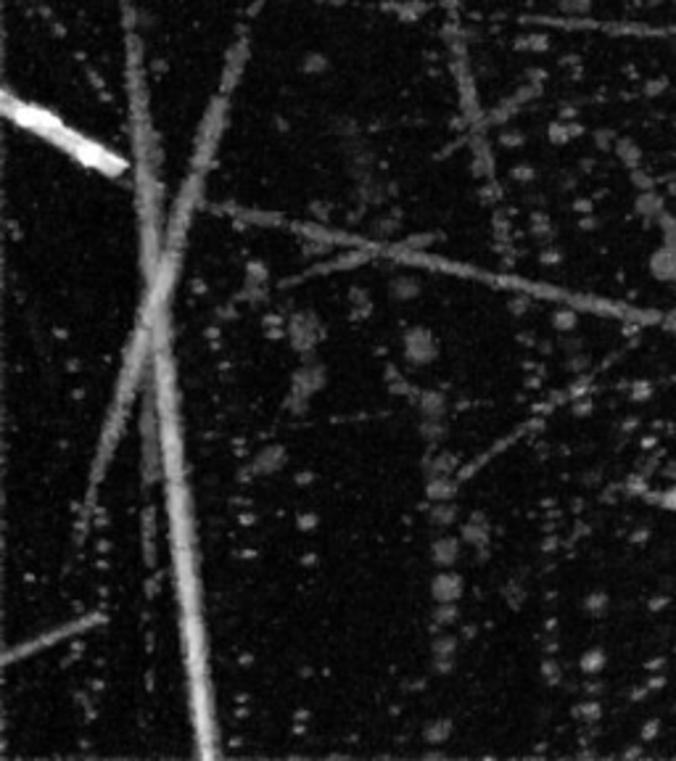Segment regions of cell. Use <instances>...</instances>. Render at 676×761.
<instances>
[{
	"mask_svg": "<svg viewBox=\"0 0 676 761\" xmlns=\"http://www.w3.org/2000/svg\"><path fill=\"white\" fill-rule=\"evenodd\" d=\"M407 352H410L412 360L428 362L431 357H434L436 347H434V338L425 334V331H415V334L407 338Z\"/></svg>",
	"mask_w": 676,
	"mask_h": 761,
	"instance_id": "1",
	"label": "cell"
},
{
	"mask_svg": "<svg viewBox=\"0 0 676 761\" xmlns=\"http://www.w3.org/2000/svg\"><path fill=\"white\" fill-rule=\"evenodd\" d=\"M434 592H436V600L450 603L460 595V576L454 574H441L434 584Z\"/></svg>",
	"mask_w": 676,
	"mask_h": 761,
	"instance_id": "2",
	"label": "cell"
},
{
	"mask_svg": "<svg viewBox=\"0 0 676 761\" xmlns=\"http://www.w3.org/2000/svg\"><path fill=\"white\" fill-rule=\"evenodd\" d=\"M436 561L438 563H452L454 558H457V550H454V542L452 539H444V542H438L436 545Z\"/></svg>",
	"mask_w": 676,
	"mask_h": 761,
	"instance_id": "3",
	"label": "cell"
},
{
	"mask_svg": "<svg viewBox=\"0 0 676 761\" xmlns=\"http://www.w3.org/2000/svg\"><path fill=\"white\" fill-rule=\"evenodd\" d=\"M447 727H450V724H444V721H438L436 733H438V735H441V733H447ZM428 737H431L434 743H438V737H436V735H434V733H428Z\"/></svg>",
	"mask_w": 676,
	"mask_h": 761,
	"instance_id": "4",
	"label": "cell"
},
{
	"mask_svg": "<svg viewBox=\"0 0 676 761\" xmlns=\"http://www.w3.org/2000/svg\"><path fill=\"white\" fill-rule=\"evenodd\" d=\"M315 521H318L315 516H304V518H302V526H304L306 532H309V526H312V523H315Z\"/></svg>",
	"mask_w": 676,
	"mask_h": 761,
	"instance_id": "5",
	"label": "cell"
}]
</instances>
